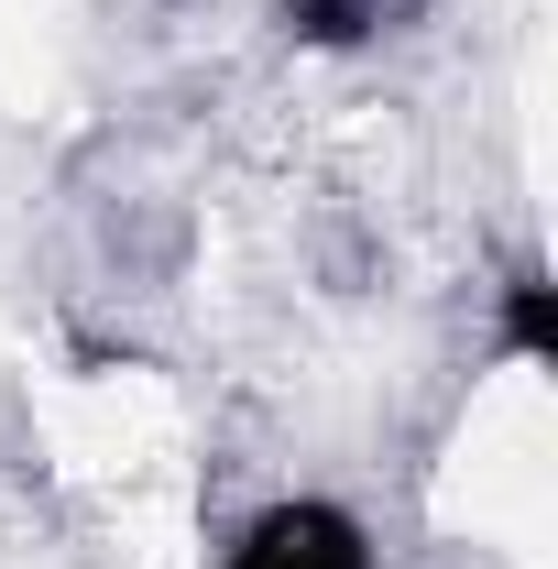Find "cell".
I'll use <instances>...</instances> for the list:
<instances>
[{
  "instance_id": "1",
  "label": "cell",
  "mask_w": 558,
  "mask_h": 569,
  "mask_svg": "<svg viewBox=\"0 0 558 569\" xmlns=\"http://www.w3.org/2000/svg\"><path fill=\"white\" fill-rule=\"evenodd\" d=\"M230 569H372V537L350 526L340 503H275L241 526Z\"/></svg>"
},
{
  "instance_id": "2",
  "label": "cell",
  "mask_w": 558,
  "mask_h": 569,
  "mask_svg": "<svg viewBox=\"0 0 558 569\" xmlns=\"http://www.w3.org/2000/svg\"><path fill=\"white\" fill-rule=\"evenodd\" d=\"M504 351L515 361H558V284L537 274V263L504 284Z\"/></svg>"
},
{
  "instance_id": "3",
  "label": "cell",
  "mask_w": 558,
  "mask_h": 569,
  "mask_svg": "<svg viewBox=\"0 0 558 569\" xmlns=\"http://www.w3.org/2000/svg\"><path fill=\"white\" fill-rule=\"evenodd\" d=\"M296 44H361L372 22H395V0H285L275 11Z\"/></svg>"
}]
</instances>
